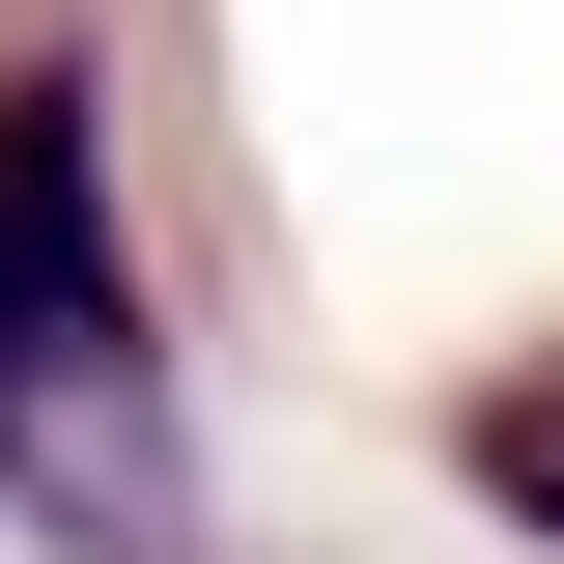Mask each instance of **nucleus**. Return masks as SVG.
Returning <instances> with one entry per match:
<instances>
[{
  "label": "nucleus",
  "mask_w": 564,
  "mask_h": 564,
  "mask_svg": "<svg viewBox=\"0 0 564 564\" xmlns=\"http://www.w3.org/2000/svg\"><path fill=\"white\" fill-rule=\"evenodd\" d=\"M536 395H564V367H536Z\"/></svg>",
  "instance_id": "f03ea898"
},
{
  "label": "nucleus",
  "mask_w": 564,
  "mask_h": 564,
  "mask_svg": "<svg viewBox=\"0 0 564 564\" xmlns=\"http://www.w3.org/2000/svg\"><path fill=\"white\" fill-rule=\"evenodd\" d=\"M452 508H480L508 564H564V395H536V367H480V395H452Z\"/></svg>",
  "instance_id": "f257e3e1"
},
{
  "label": "nucleus",
  "mask_w": 564,
  "mask_h": 564,
  "mask_svg": "<svg viewBox=\"0 0 564 564\" xmlns=\"http://www.w3.org/2000/svg\"><path fill=\"white\" fill-rule=\"evenodd\" d=\"M0 423H29V395H0Z\"/></svg>",
  "instance_id": "7ed1b4c3"
}]
</instances>
